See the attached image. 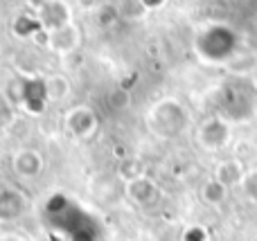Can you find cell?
I'll use <instances>...</instances> for the list:
<instances>
[{"label":"cell","instance_id":"7a4b0ae2","mask_svg":"<svg viewBox=\"0 0 257 241\" xmlns=\"http://www.w3.org/2000/svg\"><path fill=\"white\" fill-rule=\"evenodd\" d=\"M128 194H131L133 201L142 203V205H149L151 201H156V196H158V189H156V185L151 183V180L147 178H133L131 183H128Z\"/></svg>","mask_w":257,"mask_h":241},{"label":"cell","instance_id":"5b68a950","mask_svg":"<svg viewBox=\"0 0 257 241\" xmlns=\"http://www.w3.org/2000/svg\"><path fill=\"white\" fill-rule=\"evenodd\" d=\"M217 180L223 185V187H228V185H237V183L244 180V169H241V165L237 160H228V162H223V165H219Z\"/></svg>","mask_w":257,"mask_h":241},{"label":"cell","instance_id":"3957f363","mask_svg":"<svg viewBox=\"0 0 257 241\" xmlns=\"http://www.w3.org/2000/svg\"><path fill=\"white\" fill-rule=\"evenodd\" d=\"M14 171H18L25 178L36 176L41 171V156L34 151H21L18 156H14Z\"/></svg>","mask_w":257,"mask_h":241},{"label":"cell","instance_id":"52a82bcc","mask_svg":"<svg viewBox=\"0 0 257 241\" xmlns=\"http://www.w3.org/2000/svg\"><path fill=\"white\" fill-rule=\"evenodd\" d=\"M241 185H244V192L248 194L253 201H257V169L250 171V174H246L244 180H241Z\"/></svg>","mask_w":257,"mask_h":241},{"label":"cell","instance_id":"6da1fadb","mask_svg":"<svg viewBox=\"0 0 257 241\" xmlns=\"http://www.w3.org/2000/svg\"><path fill=\"white\" fill-rule=\"evenodd\" d=\"M228 140V126L226 122L221 120H208L203 126H201V142H203L205 149L210 151H217L226 144Z\"/></svg>","mask_w":257,"mask_h":241},{"label":"cell","instance_id":"8992f818","mask_svg":"<svg viewBox=\"0 0 257 241\" xmlns=\"http://www.w3.org/2000/svg\"><path fill=\"white\" fill-rule=\"evenodd\" d=\"M223 198H226V187H223L217 178L210 180V183H205V187H203V201L205 203H210V205H219V203H223Z\"/></svg>","mask_w":257,"mask_h":241},{"label":"cell","instance_id":"277c9868","mask_svg":"<svg viewBox=\"0 0 257 241\" xmlns=\"http://www.w3.org/2000/svg\"><path fill=\"white\" fill-rule=\"evenodd\" d=\"M25 207V201L18 192H5L0 196V221H12L16 219L18 214Z\"/></svg>","mask_w":257,"mask_h":241},{"label":"cell","instance_id":"ba28073f","mask_svg":"<svg viewBox=\"0 0 257 241\" xmlns=\"http://www.w3.org/2000/svg\"><path fill=\"white\" fill-rule=\"evenodd\" d=\"M255 81H257V70H255Z\"/></svg>","mask_w":257,"mask_h":241}]
</instances>
